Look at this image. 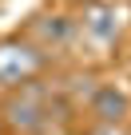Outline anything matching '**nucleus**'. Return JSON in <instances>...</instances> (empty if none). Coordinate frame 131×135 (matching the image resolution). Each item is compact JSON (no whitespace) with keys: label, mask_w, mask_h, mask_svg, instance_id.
I'll use <instances>...</instances> for the list:
<instances>
[{"label":"nucleus","mask_w":131,"mask_h":135,"mask_svg":"<svg viewBox=\"0 0 131 135\" xmlns=\"http://www.w3.org/2000/svg\"><path fill=\"white\" fill-rule=\"evenodd\" d=\"M44 119H48V115H44V103H40L36 91H20V95L8 103V123L20 127V131H40Z\"/></svg>","instance_id":"f257e3e1"},{"label":"nucleus","mask_w":131,"mask_h":135,"mask_svg":"<svg viewBox=\"0 0 131 135\" xmlns=\"http://www.w3.org/2000/svg\"><path fill=\"white\" fill-rule=\"evenodd\" d=\"M91 111H95L103 123H119V119L127 115V95L115 91V88H99V91L91 95Z\"/></svg>","instance_id":"f03ea898"},{"label":"nucleus","mask_w":131,"mask_h":135,"mask_svg":"<svg viewBox=\"0 0 131 135\" xmlns=\"http://www.w3.org/2000/svg\"><path fill=\"white\" fill-rule=\"evenodd\" d=\"M88 28H91L95 36H103V40H107V36H115V24H111V12H95Z\"/></svg>","instance_id":"7ed1b4c3"},{"label":"nucleus","mask_w":131,"mask_h":135,"mask_svg":"<svg viewBox=\"0 0 131 135\" xmlns=\"http://www.w3.org/2000/svg\"><path fill=\"white\" fill-rule=\"evenodd\" d=\"M44 36H52V40H64V36H68V24H64L60 16H52V20L44 24Z\"/></svg>","instance_id":"20e7f679"}]
</instances>
